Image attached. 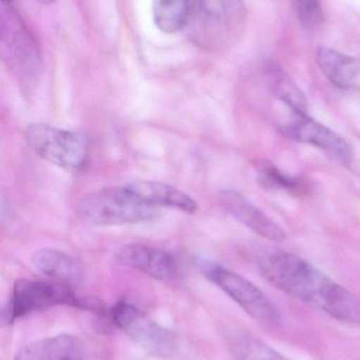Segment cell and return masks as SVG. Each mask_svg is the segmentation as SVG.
<instances>
[{
  "label": "cell",
  "mask_w": 360,
  "mask_h": 360,
  "mask_svg": "<svg viewBox=\"0 0 360 360\" xmlns=\"http://www.w3.org/2000/svg\"><path fill=\"white\" fill-rule=\"evenodd\" d=\"M260 274L277 289L350 325H360V300L304 258L279 249L257 256Z\"/></svg>",
  "instance_id": "obj_1"
},
{
  "label": "cell",
  "mask_w": 360,
  "mask_h": 360,
  "mask_svg": "<svg viewBox=\"0 0 360 360\" xmlns=\"http://www.w3.org/2000/svg\"><path fill=\"white\" fill-rule=\"evenodd\" d=\"M247 15L243 0H194L187 25L190 38L203 50L228 49L242 33Z\"/></svg>",
  "instance_id": "obj_2"
},
{
  "label": "cell",
  "mask_w": 360,
  "mask_h": 360,
  "mask_svg": "<svg viewBox=\"0 0 360 360\" xmlns=\"http://www.w3.org/2000/svg\"><path fill=\"white\" fill-rule=\"evenodd\" d=\"M61 304L99 312L105 311L97 302L76 295L69 285L61 281L18 279L13 287L8 302L2 309L1 323L4 326H10L32 312Z\"/></svg>",
  "instance_id": "obj_3"
},
{
  "label": "cell",
  "mask_w": 360,
  "mask_h": 360,
  "mask_svg": "<svg viewBox=\"0 0 360 360\" xmlns=\"http://www.w3.org/2000/svg\"><path fill=\"white\" fill-rule=\"evenodd\" d=\"M78 216L99 226H120L150 221L156 207L142 201L127 186L105 188L82 196L76 203Z\"/></svg>",
  "instance_id": "obj_4"
},
{
  "label": "cell",
  "mask_w": 360,
  "mask_h": 360,
  "mask_svg": "<svg viewBox=\"0 0 360 360\" xmlns=\"http://www.w3.org/2000/svg\"><path fill=\"white\" fill-rule=\"evenodd\" d=\"M25 134L30 148L46 162L70 172L86 169L89 148L77 133L38 122L30 124Z\"/></svg>",
  "instance_id": "obj_5"
},
{
  "label": "cell",
  "mask_w": 360,
  "mask_h": 360,
  "mask_svg": "<svg viewBox=\"0 0 360 360\" xmlns=\"http://www.w3.org/2000/svg\"><path fill=\"white\" fill-rule=\"evenodd\" d=\"M203 275L230 296L249 316L263 325L277 326L280 313L270 298L252 281L219 264H201Z\"/></svg>",
  "instance_id": "obj_6"
},
{
  "label": "cell",
  "mask_w": 360,
  "mask_h": 360,
  "mask_svg": "<svg viewBox=\"0 0 360 360\" xmlns=\"http://www.w3.org/2000/svg\"><path fill=\"white\" fill-rule=\"evenodd\" d=\"M104 315L112 326L151 354L169 357L177 351L175 336L129 302H118Z\"/></svg>",
  "instance_id": "obj_7"
},
{
  "label": "cell",
  "mask_w": 360,
  "mask_h": 360,
  "mask_svg": "<svg viewBox=\"0 0 360 360\" xmlns=\"http://www.w3.org/2000/svg\"><path fill=\"white\" fill-rule=\"evenodd\" d=\"M279 131L287 139L323 150L345 166L352 162L353 150L350 143L308 114H294L293 120L280 127Z\"/></svg>",
  "instance_id": "obj_8"
},
{
  "label": "cell",
  "mask_w": 360,
  "mask_h": 360,
  "mask_svg": "<svg viewBox=\"0 0 360 360\" xmlns=\"http://www.w3.org/2000/svg\"><path fill=\"white\" fill-rule=\"evenodd\" d=\"M2 54L17 75L30 77L35 74L38 54L33 39L11 8H2Z\"/></svg>",
  "instance_id": "obj_9"
},
{
  "label": "cell",
  "mask_w": 360,
  "mask_h": 360,
  "mask_svg": "<svg viewBox=\"0 0 360 360\" xmlns=\"http://www.w3.org/2000/svg\"><path fill=\"white\" fill-rule=\"evenodd\" d=\"M220 200L230 215L260 236L276 243L287 240L285 231L241 193L235 190L222 191Z\"/></svg>",
  "instance_id": "obj_10"
},
{
  "label": "cell",
  "mask_w": 360,
  "mask_h": 360,
  "mask_svg": "<svg viewBox=\"0 0 360 360\" xmlns=\"http://www.w3.org/2000/svg\"><path fill=\"white\" fill-rule=\"evenodd\" d=\"M120 264L158 281H171L178 274L175 258L164 250L142 243L125 245L116 254Z\"/></svg>",
  "instance_id": "obj_11"
},
{
  "label": "cell",
  "mask_w": 360,
  "mask_h": 360,
  "mask_svg": "<svg viewBox=\"0 0 360 360\" xmlns=\"http://www.w3.org/2000/svg\"><path fill=\"white\" fill-rule=\"evenodd\" d=\"M316 63L323 75L337 88L360 94V58L328 46L316 51Z\"/></svg>",
  "instance_id": "obj_12"
},
{
  "label": "cell",
  "mask_w": 360,
  "mask_h": 360,
  "mask_svg": "<svg viewBox=\"0 0 360 360\" xmlns=\"http://www.w3.org/2000/svg\"><path fill=\"white\" fill-rule=\"evenodd\" d=\"M126 186L151 207H170L187 214L196 213L199 207L198 202L187 193L164 182L135 180Z\"/></svg>",
  "instance_id": "obj_13"
},
{
  "label": "cell",
  "mask_w": 360,
  "mask_h": 360,
  "mask_svg": "<svg viewBox=\"0 0 360 360\" xmlns=\"http://www.w3.org/2000/svg\"><path fill=\"white\" fill-rule=\"evenodd\" d=\"M12 360H85L84 345L73 335L53 336L25 347Z\"/></svg>",
  "instance_id": "obj_14"
},
{
  "label": "cell",
  "mask_w": 360,
  "mask_h": 360,
  "mask_svg": "<svg viewBox=\"0 0 360 360\" xmlns=\"http://www.w3.org/2000/svg\"><path fill=\"white\" fill-rule=\"evenodd\" d=\"M264 76L271 92L280 99L294 114H308V99L291 75L278 63L268 61Z\"/></svg>",
  "instance_id": "obj_15"
},
{
  "label": "cell",
  "mask_w": 360,
  "mask_h": 360,
  "mask_svg": "<svg viewBox=\"0 0 360 360\" xmlns=\"http://www.w3.org/2000/svg\"><path fill=\"white\" fill-rule=\"evenodd\" d=\"M33 266L42 274L61 283H76L82 278L80 262L69 254L54 249H40L32 256Z\"/></svg>",
  "instance_id": "obj_16"
},
{
  "label": "cell",
  "mask_w": 360,
  "mask_h": 360,
  "mask_svg": "<svg viewBox=\"0 0 360 360\" xmlns=\"http://www.w3.org/2000/svg\"><path fill=\"white\" fill-rule=\"evenodd\" d=\"M223 338L228 350L238 360H291L257 336L238 328H226Z\"/></svg>",
  "instance_id": "obj_17"
},
{
  "label": "cell",
  "mask_w": 360,
  "mask_h": 360,
  "mask_svg": "<svg viewBox=\"0 0 360 360\" xmlns=\"http://www.w3.org/2000/svg\"><path fill=\"white\" fill-rule=\"evenodd\" d=\"M194 0H154V20L160 31L175 34L187 27Z\"/></svg>",
  "instance_id": "obj_18"
},
{
  "label": "cell",
  "mask_w": 360,
  "mask_h": 360,
  "mask_svg": "<svg viewBox=\"0 0 360 360\" xmlns=\"http://www.w3.org/2000/svg\"><path fill=\"white\" fill-rule=\"evenodd\" d=\"M258 179L268 190L287 191L292 194H306L308 186L298 179L285 174L272 162H258L256 164Z\"/></svg>",
  "instance_id": "obj_19"
},
{
  "label": "cell",
  "mask_w": 360,
  "mask_h": 360,
  "mask_svg": "<svg viewBox=\"0 0 360 360\" xmlns=\"http://www.w3.org/2000/svg\"><path fill=\"white\" fill-rule=\"evenodd\" d=\"M300 23L306 29H314L323 21V8L318 0H292Z\"/></svg>",
  "instance_id": "obj_20"
},
{
  "label": "cell",
  "mask_w": 360,
  "mask_h": 360,
  "mask_svg": "<svg viewBox=\"0 0 360 360\" xmlns=\"http://www.w3.org/2000/svg\"><path fill=\"white\" fill-rule=\"evenodd\" d=\"M14 1V0H2L4 4H11V2Z\"/></svg>",
  "instance_id": "obj_21"
}]
</instances>
